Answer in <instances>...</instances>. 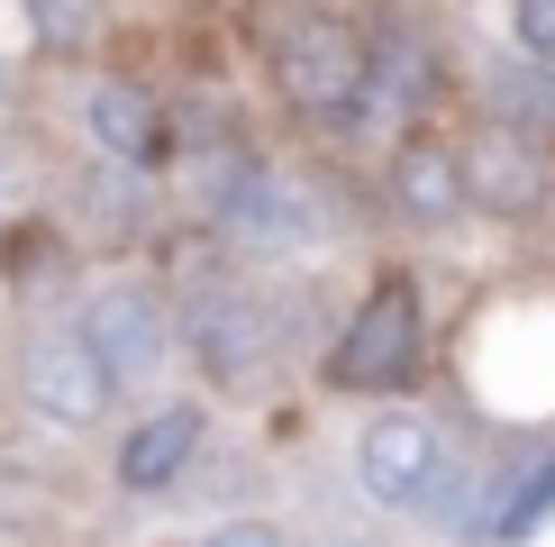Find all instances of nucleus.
Returning a JSON list of instances; mask_svg holds the SVG:
<instances>
[{"label":"nucleus","instance_id":"obj_1","mask_svg":"<svg viewBox=\"0 0 555 547\" xmlns=\"http://www.w3.org/2000/svg\"><path fill=\"white\" fill-rule=\"evenodd\" d=\"M201 219H210V238L228 246H328V201H319V182H300L283 165H264V155H210L201 165Z\"/></svg>","mask_w":555,"mask_h":547},{"label":"nucleus","instance_id":"obj_2","mask_svg":"<svg viewBox=\"0 0 555 547\" xmlns=\"http://www.w3.org/2000/svg\"><path fill=\"white\" fill-rule=\"evenodd\" d=\"M364 37L346 28L337 10H283V18H264V74L273 91L300 110V119H356L364 110Z\"/></svg>","mask_w":555,"mask_h":547},{"label":"nucleus","instance_id":"obj_3","mask_svg":"<svg viewBox=\"0 0 555 547\" xmlns=\"http://www.w3.org/2000/svg\"><path fill=\"white\" fill-rule=\"evenodd\" d=\"M428 356V310L410 274H383L356 310H346L337 347H328V393H401Z\"/></svg>","mask_w":555,"mask_h":547},{"label":"nucleus","instance_id":"obj_4","mask_svg":"<svg viewBox=\"0 0 555 547\" xmlns=\"http://www.w3.org/2000/svg\"><path fill=\"white\" fill-rule=\"evenodd\" d=\"M455 155H465V211L482 219H538L546 211V192H555V155H546V137H528L511 119H482L455 137Z\"/></svg>","mask_w":555,"mask_h":547},{"label":"nucleus","instance_id":"obj_5","mask_svg":"<svg viewBox=\"0 0 555 547\" xmlns=\"http://www.w3.org/2000/svg\"><path fill=\"white\" fill-rule=\"evenodd\" d=\"M182 347H192V365L210 383H256L273 365V310L256 302L246 283H201L192 302H182Z\"/></svg>","mask_w":555,"mask_h":547},{"label":"nucleus","instance_id":"obj_6","mask_svg":"<svg viewBox=\"0 0 555 547\" xmlns=\"http://www.w3.org/2000/svg\"><path fill=\"white\" fill-rule=\"evenodd\" d=\"M18 393H28L37 420L91 429V420H109V402H119V374L91 356L82 329H37L28 347H18Z\"/></svg>","mask_w":555,"mask_h":547},{"label":"nucleus","instance_id":"obj_7","mask_svg":"<svg viewBox=\"0 0 555 547\" xmlns=\"http://www.w3.org/2000/svg\"><path fill=\"white\" fill-rule=\"evenodd\" d=\"M437 466H447V438H437V420H420V410H374L356 429V484L383 511H420Z\"/></svg>","mask_w":555,"mask_h":547},{"label":"nucleus","instance_id":"obj_8","mask_svg":"<svg viewBox=\"0 0 555 547\" xmlns=\"http://www.w3.org/2000/svg\"><path fill=\"white\" fill-rule=\"evenodd\" d=\"M383 201L401 211L410 228H455L465 219V155H455L447 128H401L383 155Z\"/></svg>","mask_w":555,"mask_h":547},{"label":"nucleus","instance_id":"obj_9","mask_svg":"<svg viewBox=\"0 0 555 547\" xmlns=\"http://www.w3.org/2000/svg\"><path fill=\"white\" fill-rule=\"evenodd\" d=\"M74 329L91 338V356H101L119 383H146L155 365H165V302H155L146 283H109V292H91Z\"/></svg>","mask_w":555,"mask_h":547},{"label":"nucleus","instance_id":"obj_10","mask_svg":"<svg viewBox=\"0 0 555 547\" xmlns=\"http://www.w3.org/2000/svg\"><path fill=\"white\" fill-rule=\"evenodd\" d=\"M82 128H91V147L101 155H119V165H165L173 155V128H165V101H155L146 82H128V74H101L82 91Z\"/></svg>","mask_w":555,"mask_h":547},{"label":"nucleus","instance_id":"obj_11","mask_svg":"<svg viewBox=\"0 0 555 547\" xmlns=\"http://www.w3.org/2000/svg\"><path fill=\"white\" fill-rule=\"evenodd\" d=\"M546 511H555V447H538V456H511V466L482 484V501L465 511V538H538L546 530Z\"/></svg>","mask_w":555,"mask_h":547},{"label":"nucleus","instance_id":"obj_12","mask_svg":"<svg viewBox=\"0 0 555 547\" xmlns=\"http://www.w3.org/2000/svg\"><path fill=\"white\" fill-rule=\"evenodd\" d=\"M192 456H201V410H192V402L146 410V420L128 429V447H119V493H165V484H182Z\"/></svg>","mask_w":555,"mask_h":547},{"label":"nucleus","instance_id":"obj_13","mask_svg":"<svg viewBox=\"0 0 555 547\" xmlns=\"http://www.w3.org/2000/svg\"><path fill=\"white\" fill-rule=\"evenodd\" d=\"M492 119H511V128H528V137H546L555 147V64H538V55H501L492 64Z\"/></svg>","mask_w":555,"mask_h":547},{"label":"nucleus","instance_id":"obj_14","mask_svg":"<svg viewBox=\"0 0 555 547\" xmlns=\"http://www.w3.org/2000/svg\"><path fill=\"white\" fill-rule=\"evenodd\" d=\"M101 18H109V0H28V37L46 55H82L101 37Z\"/></svg>","mask_w":555,"mask_h":547},{"label":"nucleus","instance_id":"obj_15","mask_svg":"<svg viewBox=\"0 0 555 547\" xmlns=\"http://www.w3.org/2000/svg\"><path fill=\"white\" fill-rule=\"evenodd\" d=\"M82 211H91V228H137L146 219V165H119V155H109V165L82 182Z\"/></svg>","mask_w":555,"mask_h":547},{"label":"nucleus","instance_id":"obj_16","mask_svg":"<svg viewBox=\"0 0 555 547\" xmlns=\"http://www.w3.org/2000/svg\"><path fill=\"white\" fill-rule=\"evenodd\" d=\"M511 46L555 64V0H511Z\"/></svg>","mask_w":555,"mask_h":547},{"label":"nucleus","instance_id":"obj_17","mask_svg":"<svg viewBox=\"0 0 555 547\" xmlns=\"http://www.w3.org/2000/svg\"><path fill=\"white\" fill-rule=\"evenodd\" d=\"M201 547H292V538L273 530V520H256V511H246V520H219V530L201 538Z\"/></svg>","mask_w":555,"mask_h":547},{"label":"nucleus","instance_id":"obj_18","mask_svg":"<svg viewBox=\"0 0 555 547\" xmlns=\"http://www.w3.org/2000/svg\"><path fill=\"white\" fill-rule=\"evenodd\" d=\"M538 219H555V192H546V211H538Z\"/></svg>","mask_w":555,"mask_h":547}]
</instances>
